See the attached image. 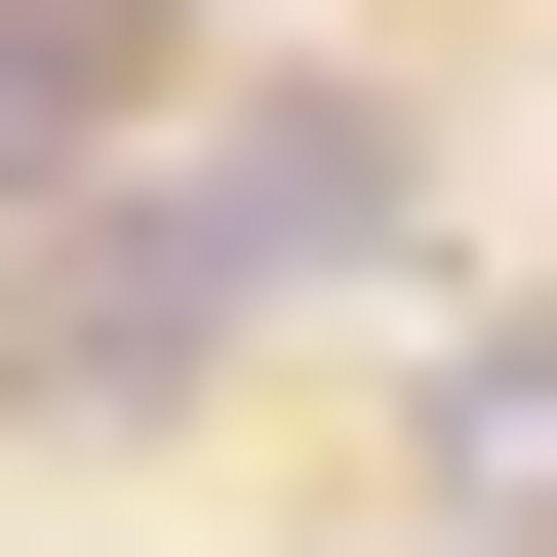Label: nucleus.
Segmentation results:
<instances>
[{
  "label": "nucleus",
  "instance_id": "7ed1b4c3",
  "mask_svg": "<svg viewBox=\"0 0 557 557\" xmlns=\"http://www.w3.org/2000/svg\"><path fill=\"white\" fill-rule=\"evenodd\" d=\"M438 518L557 557V319H438Z\"/></svg>",
  "mask_w": 557,
  "mask_h": 557
},
{
  "label": "nucleus",
  "instance_id": "f257e3e1",
  "mask_svg": "<svg viewBox=\"0 0 557 557\" xmlns=\"http://www.w3.org/2000/svg\"><path fill=\"white\" fill-rule=\"evenodd\" d=\"M160 199H199V278H239V319H278V278H398V120H359V81H278V120H199Z\"/></svg>",
  "mask_w": 557,
  "mask_h": 557
},
{
  "label": "nucleus",
  "instance_id": "f03ea898",
  "mask_svg": "<svg viewBox=\"0 0 557 557\" xmlns=\"http://www.w3.org/2000/svg\"><path fill=\"white\" fill-rule=\"evenodd\" d=\"M160 81H199V0H0V199L160 160Z\"/></svg>",
  "mask_w": 557,
  "mask_h": 557
}]
</instances>
